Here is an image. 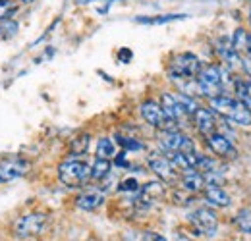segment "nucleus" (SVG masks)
Instances as JSON below:
<instances>
[{
    "label": "nucleus",
    "mask_w": 251,
    "mask_h": 241,
    "mask_svg": "<svg viewBox=\"0 0 251 241\" xmlns=\"http://www.w3.org/2000/svg\"><path fill=\"white\" fill-rule=\"evenodd\" d=\"M118 56H120V60H122V58L129 60V58H131V52H129L127 48H124V50H120V54H118Z\"/></svg>",
    "instance_id": "obj_31"
},
{
    "label": "nucleus",
    "mask_w": 251,
    "mask_h": 241,
    "mask_svg": "<svg viewBox=\"0 0 251 241\" xmlns=\"http://www.w3.org/2000/svg\"><path fill=\"white\" fill-rule=\"evenodd\" d=\"M189 222L191 226L195 228V232L199 236H207V238H213L219 230V218L217 214L207 209V207H201V209H195V211L189 214Z\"/></svg>",
    "instance_id": "obj_8"
},
{
    "label": "nucleus",
    "mask_w": 251,
    "mask_h": 241,
    "mask_svg": "<svg viewBox=\"0 0 251 241\" xmlns=\"http://www.w3.org/2000/svg\"><path fill=\"white\" fill-rule=\"evenodd\" d=\"M110 170H112L110 160L95 158V162L91 164V180L93 181H104L108 176H110Z\"/></svg>",
    "instance_id": "obj_19"
},
{
    "label": "nucleus",
    "mask_w": 251,
    "mask_h": 241,
    "mask_svg": "<svg viewBox=\"0 0 251 241\" xmlns=\"http://www.w3.org/2000/svg\"><path fill=\"white\" fill-rule=\"evenodd\" d=\"M201 68L203 64L199 60V56H195L193 52H180L168 64V77L178 83L189 81V79H195Z\"/></svg>",
    "instance_id": "obj_3"
},
{
    "label": "nucleus",
    "mask_w": 251,
    "mask_h": 241,
    "mask_svg": "<svg viewBox=\"0 0 251 241\" xmlns=\"http://www.w3.org/2000/svg\"><path fill=\"white\" fill-rule=\"evenodd\" d=\"M143 241H166L162 236H158L155 232H147L145 236H143Z\"/></svg>",
    "instance_id": "obj_30"
},
{
    "label": "nucleus",
    "mask_w": 251,
    "mask_h": 241,
    "mask_svg": "<svg viewBox=\"0 0 251 241\" xmlns=\"http://www.w3.org/2000/svg\"><path fill=\"white\" fill-rule=\"evenodd\" d=\"M180 183H182V187L186 191H189V193H199L207 185L205 183V176L201 172H197V170H186V172H182L180 174Z\"/></svg>",
    "instance_id": "obj_16"
},
{
    "label": "nucleus",
    "mask_w": 251,
    "mask_h": 241,
    "mask_svg": "<svg viewBox=\"0 0 251 241\" xmlns=\"http://www.w3.org/2000/svg\"><path fill=\"white\" fill-rule=\"evenodd\" d=\"M116 156V145L110 137H100L97 141V158H104V160H110Z\"/></svg>",
    "instance_id": "obj_20"
},
{
    "label": "nucleus",
    "mask_w": 251,
    "mask_h": 241,
    "mask_svg": "<svg viewBox=\"0 0 251 241\" xmlns=\"http://www.w3.org/2000/svg\"><path fill=\"white\" fill-rule=\"evenodd\" d=\"M158 104L162 106L164 114L174 121L176 125L184 123V121L189 118L188 114H186V110L182 108V104L178 102V98H176V95H174V93H162V96H160V102H158Z\"/></svg>",
    "instance_id": "obj_11"
},
{
    "label": "nucleus",
    "mask_w": 251,
    "mask_h": 241,
    "mask_svg": "<svg viewBox=\"0 0 251 241\" xmlns=\"http://www.w3.org/2000/svg\"><path fill=\"white\" fill-rule=\"evenodd\" d=\"M203 195H205V201H207L211 207H215V209H226V207H230V203H232L230 195H228L220 185H205Z\"/></svg>",
    "instance_id": "obj_15"
},
{
    "label": "nucleus",
    "mask_w": 251,
    "mask_h": 241,
    "mask_svg": "<svg viewBox=\"0 0 251 241\" xmlns=\"http://www.w3.org/2000/svg\"><path fill=\"white\" fill-rule=\"evenodd\" d=\"M20 4H31V2H35V0H18Z\"/></svg>",
    "instance_id": "obj_34"
},
{
    "label": "nucleus",
    "mask_w": 251,
    "mask_h": 241,
    "mask_svg": "<svg viewBox=\"0 0 251 241\" xmlns=\"http://www.w3.org/2000/svg\"><path fill=\"white\" fill-rule=\"evenodd\" d=\"M139 181L135 180V178H127L120 183V191H124V193H137L139 191Z\"/></svg>",
    "instance_id": "obj_28"
},
{
    "label": "nucleus",
    "mask_w": 251,
    "mask_h": 241,
    "mask_svg": "<svg viewBox=\"0 0 251 241\" xmlns=\"http://www.w3.org/2000/svg\"><path fill=\"white\" fill-rule=\"evenodd\" d=\"M147 164H149V170H153V174L162 183H176L180 180V172L174 168V164L162 152H153L147 158Z\"/></svg>",
    "instance_id": "obj_9"
},
{
    "label": "nucleus",
    "mask_w": 251,
    "mask_h": 241,
    "mask_svg": "<svg viewBox=\"0 0 251 241\" xmlns=\"http://www.w3.org/2000/svg\"><path fill=\"white\" fill-rule=\"evenodd\" d=\"M195 83H197L199 95H203L207 98L220 96V95H224L226 83H228V68H222L217 64L203 66L199 70V73L195 75Z\"/></svg>",
    "instance_id": "obj_1"
},
{
    "label": "nucleus",
    "mask_w": 251,
    "mask_h": 241,
    "mask_svg": "<svg viewBox=\"0 0 251 241\" xmlns=\"http://www.w3.org/2000/svg\"><path fill=\"white\" fill-rule=\"evenodd\" d=\"M234 91L238 100H242L248 108H251V81L250 79H234Z\"/></svg>",
    "instance_id": "obj_21"
},
{
    "label": "nucleus",
    "mask_w": 251,
    "mask_h": 241,
    "mask_svg": "<svg viewBox=\"0 0 251 241\" xmlns=\"http://www.w3.org/2000/svg\"><path fill=\"white\" fill-rule=\"evenodd\" d=\"M18 0H0V22L2 20H14V16L20 12Z\"/></svg>",
    "instance_id": "obj_22"
},
{
    "label": "nucleus",
    "mask_w": 251,
    "mask_h": 241,
    "mask_svg": "<svg viewBox=\"0 0 251 241\" xmlns=\"http://www.w3.org/2000/svg\"><path fill=\"white\" fill-rule=\"evenodd\" d=\"M242 70L246 72V75L250 77V81H251V58L250 56H242Z\"/></svg>",
    "instance_id": "obj_29"
},
{
    "label": "nucleus",
    "mask_w": 251,
    "mask_h": 241,
    "mask_svg": "<svg viewBox=\"0 0 251 241\" xmlns=\"http://www.w3.org/2000/svg\"><path fill=\"white\" fill-rule=\"evenodd\" d=\"M250 24H251V10H250Z\"/></svg>",
    "instance_id": "obj_35"
},
{
    "label": "nucleus",
    "mask_w": 251,
    "mask_h": 241,
    "mask_svg": "<svg viewBox=\"0 0 251 241\" xmlns=\"http://www.w3.org/2000/svg\"><path fill=\"white\" fill-rule=\"evenodd\" d=\"M31 170V162L24 156H4L0 158V185L16 181L27 176Z\"/></svg>",
    "instance_id": "obj_6"
},
{
    "label": "nucleus",
    "mask_w": 251,
    "mask_h": 241,
    "mask_svg": "<svg viewBox=\"0 0 251 241\" xmlns=\"http://www.w3.org/2000/svg\"><path fill=\"white\" fill-rule=\"evenodd\" d=\"M205 143H207L209 151L213 152L215 156H220V158H236V154H238L234 143H232L226 135L219 133V131L207 135V137H205Z\"/></svg>",
    "instance_id": "obj_10"
},
{
    "label": "nucleus",
    "mask_w": 251,
    "mask_h": 241,
    "mask_svg": "<svg viewBox=\"0 0 251 241\" xmlns=\"http://www.w3.org/2000/svg\"><path fill=\"white\" fill-rule=\"evenodd\" d=\"M158 145L162 152H193L195 143L193 139L180 129H166L158 131Z\"/></svg>",
    "instance_id": "obj_5"
},
{
    "label": "nucleus",
    "mask_w": 251,
    "mask_h": 241,
    "mask_svg": "<svg viewBox=\"0 0 251 241\" xmlns=\"http://www.w3.org/2000/svg\"><path fill=\"white\" fill-rule=\"evenodd\" d=\"M246 56H250L251 58V33H250V47H248V54Z\"/></svg>",
    "instance_id": "obj_33"
},
{
    "label": "nucleus",
    "mask_w": 251,
    "mask_h": 241,
    "mask_svg": "<svg viewBox=\"0 0 251 241\" xmlns=\"http://www.w3.org/2000/svg\"><path fill=\"white\" fill-rule=\"evenodd\" d=\"M217 54H219V58L224 62V66L228 68V70H234V68H238V66H242V56L232 48V45H230V39H226V37H222L217 41Z\"/></svg>",
    "instance_id": "obj_14"
},
{
    "label": "nucleus",
    "mask_w": 251,
    "mask_h": 241,
    "mask_svg": "<svg viewBox=\"0 0 251 241\" xmlns=\"http://www.w3.org/2000/svg\"><path fill=\"white\" fill-rule=\"evenodd\" d=\"M79 4H91V2H97V0H77ZM100 2H112V0H100Z\"/></svg>",
    "instance_id": "obj_32"
},
{
    "label": "nucleus",
    "mask_w": 251,
    "mask_h": 241,
    "mask_svg": "<svg viewBox=\"0 0 251 241\" xmlns=\"http://www.w3.org/2000/svg\"><path fill=\"white\" fill-rule=\"evenodd\" d=\"M139 112H141V118L147 121L151 127L158 129V131L178 129V125L164 114L162 106L158 104L157 100H143L141 106H139Z\"/></svg>",
    "instance_id": "obj_7"
},
{
    "label": "nucleus",
    "mask_w": 251,
    "mask_h": 241,
    "mask_svg": "<svg viewBox=\"0 0 251 241\" xmlns=\"http://www.w3.org/2000/svg\"><path fill=\"white\" fill-rule=\"evenodd\" d=\"M230 45H232V48L240 56H246L248 54V47H250V33L244 27H238V29L234 31L232 39H230Z\"/></svg>",
    "instance_id": "obj_18"
},
{
    "label": "nucleus",
    "mask_w": 251,
    "mask_h": 241,
    "mask_svg": "<svg viewBox=\"0 0 251 241\" xmlns=\"http://www.w3.org/2000/svg\"><path fill=\"white\" fill-rule=\"evenodd\" d=\"M104 203V193L97 187H89L85 191H81L77 197H75V207L81 209V211H97L100 205Z\"/></svg>",
    "instance_id": "obj_13"
},
{
    "label": "nucleus",
    "mask_w": 251,
    "mask_h": 241,
    "mask_svg": "<svg viewBox=\"0 0 251 241\" xmlns=\"http://www.w3.org/2000/svg\"><path fill=\"white\" fill-rule=\"evenodd\" d=\"M58 180L66 187H83L91 181V164L79 156H70L58 166Z\"/></svg>",
    "instance_id": "obj_2"
},
{
    "label": "nucleus",
    "mask_w": 251,
    "mask_h": 241,
    "mask_svg": "<svg viewBox=\"0 0 251 241\" xmlns=\"http://www.w3.org/2000/svg\"><path fill=\"white\" fill-rule=\"evenodd\" d=\"M188 14H158V16H139L135 18L137 24H145V25H162V24H170L176 20H186Z\"/></svg>",
    "instance_id": "obj_17"
},
{
    "label": "nucleus",
    "mask_w": 251,
    "mask_h": 241,
    "mask_svg": "<svg viewBox=\"0 0 251 241\" xmlns=\"http://www.w3.org/2000/svg\"><path fill=\"white\" fill-rule=\"evenodd\" d=\"M234 222H236V226H238V230H240L242 234L251 236V211L250 209H242V211L236 214Z\"/></svg>",
    "instance_id": "obj_23"
},
{
    "label": "nucleus",
    "mask_w": 251,
    "mask_h": 241,
    "mask_svg": "<svg viewBox=\"0 0 251 241\" xmlns=\"http://www.w3.org/2000/svg\"><path fill=\"white\" fill-rule=\"evenodd\" d=\"M89 135L87 133H83V135H79V137H75L74 141H72V145H70V151L74 156H81V154H85L87 149H89Z\"/></svg>",
    "instance_id": "obj_24"
},
{
    "label": "nucleus",
    "mask_w": 251,
    "mask_h": 241,
    "mask_svg": "<svg viewBox=\"0 0 251 241\" xmlns=\"http://www.w3.org/2000/svg\"><path fill=\"white\" fill-rule=\"evenodd\" d=\"M49 226V216L45 212H29L20 216L14 222V234L20 240H29L35 236H41Z\"/></svg>",
    "instance_id": "obj_4"
},
{
    "label": "nucleus",
    "mask_w": 251,
    "mask_h": 241,
    "mask_svg": "<svg viewBox=\"0 0 251 241\" xmlns=\"http://www.w3.org/2000/svg\"><path fill=\"white\" fill-rule=\"evenodd\" d=\"M116 139H118V145H120V147H122L126 152H127V151H143V149H145V145H143L141 141H137L135 137H126V135H118Z\"/></svg>",
    "instance_id": "obj_27"
},
{
    "label": "nucleus",
    "mask_w": 251,
    "mask_h": 241,
    "mask_svg": "<svg viewBox=\"0 0 251 241\" xmlns=\"http://www.w3.org/2000/svg\"><path fill=\"white\" fill-rule=\"evenodd\" d=\"M191 118H193V123H195V129H197L203 137H207V135H211V133L217 131V116H215V112H213L211 108L199 106V108L193 112Z\"/></svg>",
    "instance_id": "obj_12"
},
{
    "label": "nucleus",
    "mask_w": 251,
    "mask_h": 241,
    "mask_svg": "<svg viewBox=\"0 0 251 241\" xmlns=\"http://www.w3.org/2000/svg\"><path fill=\"white\" fill-rule=\"evenodd\" d=\"M176 95V98H178V102L182 104V108L186 110V114L188 116H193V112L199 108V104H197V100L191 96V95H186V93H174Z\"/></svg>",
    "instance_id": "obj_26"
},
{
    "label": "nucleus",
    "mask_w": 251,
    "mask_h": 241,
    "mask_svg": "<svg viewBox=\"0 0 251 241\" xmlns=\"http://www.w3.org/2000/svg\"><path fill=\"white\" fill-rule=\"evenodd\" d=\"M250 110H251V108H250Z\"/></svg>",
    "instance_id": "obj_36"
},
{
    "label": "nucleus",
    "mask_w": 251,
    "mask_h": 241,
    "mask_svg": "<svg viewBox=\"0 0 251 241\" xmlns=\"http://www.w3.org/2000/svg\"><path fill=\"white\" fill-rule=\"evenodd\" d=\"M20 31V24L16 20H2L0 22V39H12Z\"/></svg>",
    "instance_id": "obj_25"
}]
</instances>
